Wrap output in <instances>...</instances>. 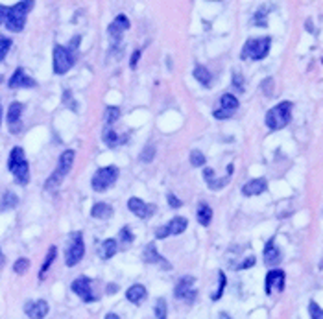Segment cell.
<instances>
[{
  "label": "cell",
  "mask_w": 323,
  "mask_h": 319,
  "mask_svg": "<svg viewBox=\"0 0 323 319\" xmlns=\"http://www.w3.org/2000/svg\"><path fill=\"white\" fill-rule=\"evenodd\" d=\"M117 251H118V244H117V240H113V238H107V240H104L102 242V246H100V256L104 260H109V258H113L115 254H117Z\"/></svg>",
  "instance_id": "cb8c5ba5"
},
{
  "label": "cell",
  "mask_w": 323,
  "mask_h": 319,
  "mask_svg": "<svg viewBox=\"0 0 323 319\" xmlns=\"http://www.w3.org/2000/svg\"><path fill=\"white\" fill-rule=\"evenodd\" d=\"M233 83H235V87H238V90L244 89V87H242V76L240 74H235V76H233Z\"/></svg>",
  "instance_id": "ee69618b"
},
{
  "label": "cell",
  "mask_w": 323,
  "mask_h": 319,
  "mask_svg": "<svg viewBox=\"0 0 323 319\" xmlns=\"http://www.w3.org/2000/svg\"><path fill=\"white\" fill-rule=\"evenodd\" d=\"M153 154H155V148H153V146H148V148L141 154V160H144V162H150V160L153 159Z\"/></svg>",
  "instance_id": "f35d334b"
},
{
  "label": "cell",
  "mask_w": 323,
  "mask_h": 319,
  "mask_svg": "<svg viewBox=\"0 0 323 319\" xmlns=\"http://www.w3.org/2000/svg\"><path fill=\"white\" fill-rule=\"evenodd\" d=\"M34 8V2H17L15 6L8 8V15H6V28L13 34L24 30V24H26V15L28 12Z\"/></svg>",
  "instance_id": "3957f363"
},
{
  "label": "cell",
  "mask_w": 323,
  "mask_h": 319,
  "mask_svg": "<svg viewBox=\"0 0 323 319\" xmlns=\"http://www.w3.org/2000/svg\"><path fill=\"white\" fill-rule=\"evenodd\" d=\"M8 170L13 174V178L19 184H26L30 183V164L26 160V155H24V150L21 146H15L10 154V159H8Z\"/></svg>",
  "instance_id": "6da1fadb"
},
{
  "label": "cell",
  "mask_w": 323,
  "mask_h": 319,
  "mask_svg": "<svg viewBox=\"0 0 323 319\" xmlns=\"http://www.w3.org/2000/svg\"><path fill=\"white\" fill-rule=\"evenodd\" d=\"M74 63H76V58H74V52H72L71 48L63 46V44H56V46H54L52 68L58 76L67 74V72L74 66Z\"/></svg>",
  "instance_id": "5b68a950"
},
{
  "label": "cell",
  "mask_w": 323,
  "mask_h": 319,
  "mask_svg": "<svg viewBox=\"0 0 323 319\" xmlns=\"http://www.w3.org/2000/svg\"><path fill=\"white\" fill-rule=\"evenodd\" d=\"M148 296L146 292V286L144 284H133L131 288H128L126 292V299L129 302H133V304H141V301H144Z\"/></svg>",
  "instance_id": "7402d4cb"
},
{
  "label": "cell",
  "mask_w": 323,
  "mask_h": 319,
  "mask_svg": "<svg viewBox=\"0 0 323 319\" xmlns=\"http://www.w3.org/2000/svg\"><path fill=\"white\" fill-rule=\"evenodd\" d=\"M141 50H139V48H137L135 52H133V56H131V61H129V66H131V68H137V63H139V60H141Z\"/></svg>",
  "instance_id": "b9f144b4"
},
{
  "label": "cell",
  "mask_w": 323,
  "mask_h": 319,
  "mask_svg": "<svg viewBox=\"0 0 323 319\" xmlns=\"http://www.w3.org/2000/svg\"><path fill=\"white\" fill-rule=\"evenodd\" d=\"M268 188V181L264 178H257V179H251L247 181L244 186H242V194L251 198V196H260L262 192H266Z\"/></svg>",
  "instance_id": "d6986e66"
},
{
  "label": "cell",
  "mask_w": 323,
  "mask_h": 319,
  "mask_svg": "<svg viewBox=\"0 0 323 319\" xmlns=\"http://www.w3.org/2000/svg\"><path fill=\"white\" fill-rule=\"evenodd\" d=\"M30 268V260L28 258H17L15 260V264H13V272L17 273V275H24V273L28 272Z\"/></svg>",
  "instance_id": "e575fe53"
},
{
  "label": "cell",
  "mask_w": 323,
  "mask_h": 319,
  "mask_svg": "<svg viewBox=\"0 0 323 319\" xmlns=\"http://www.w3.org/2000/svg\"><path fill=\"white\" fill-rule=\"evenodd\" d=\"M251 266H255V256H247V260H244L240 266H236V270H246V268H251Z\"/></svg>",
  "instance_id": "7bdbcfd3"
},
{
  "label": "cell",
  "mask_w": 323,
  "mask_h": 319,
  "mask_svg": "<svg viewBox=\"0 0 323 319\" xmlns=\"http://www.w3.org/2000/svg\"><path fill=\"white\" fill-rule=\"evenodd\" d=\"M0 124H2V106H0Z\"/></svg>",
  "instance_id": "681fc988"
},
{
  "label": "cell",
  "mask_w": 323,
  "mask_h": 319,
  "mask_svg": "<svg viewBox=\"0 0 323 319\" xmlns=\"http://www.w3.org/2000/svg\"><path fill=\"white\" fill-rule=\"evenodd\" d=\"M0 82H2V76H0Z\"/></svg>",
  "instance_id": "f907efd6"
},
{
  "label": "cell",
  "mask_w": 323,
  "mask_h": 319,
  "mask_svg": "<svg viewBox=\"0 0 323 319\" xmlns=\"http://www.w3.org/2000/svg\"><path fill=\"white\" fill-rule=\"evenodd\" d=\"M308 314H310V319H323V308H319L316 301L308 302Z\"/></svg>",
  "instance_id": "8d00e7d4"
},
{
  "label": "cell",
  "mask_w": 323,
  "mask_h": 319,
  "mask_svg": "<svg viewBox=\"0 0 323 319\" xmlns=\"http://www.w3.org/2000/svg\"><path fill=\"white\" fill-rule=\"evenodd\" d=\"M281 258H282V254H281V251H279V248L275 246V240L270 238L264 246V264L266 266L273 268L281 262Z\"/></svg>",
  "instance_id": "ac0fdd59"
},
{
  "label": "cell",
  "mask_w": 323,
  "mask_h": 319,
  "mask_svg": "<svg viewBox=\"0 0 323 319\" xmlns=\"http://www.w3.org/2000/svg\"><path fill=\"white\" fill-rule=\"evenodd\" d=\"M10 48H12V39H10V37L0 36V61H2L8 56Z\"/></svg>",
  "instance_id": "d590c367"
},
{
  "label": "cell",
  "mask_w": 323,
  "mask_h": 319,
  "mask_svg": "<svg viewBox=\"0 0 323 319\" xmlns=\"http://www.w3.org/2000/svg\"><path fill=\"white\" fill-rule=\"evenodd\" d=\"M8 87L10 89H23V87H36V82H34V78L26 76V72L24 68L19 66L17 70L13 72V76L10 78V82H8Z\"/></svg>",
  "instance_id": "e0dca14e"
},
{
  "label": "cell",
  "mask_w": 323,
  "mask_h": 319,
  "mask_svg": "<svg viewBox=\"0 0 323 319\" xmlns=\"http://www.w3.org/2000/svg\"><path fill=\"white\" fill-rule=\"evenodd\" d=\"M118 118H120V109H118L117 106H115V107H113V106L107 107V111H106V124L111 128V126L115 124Z\"/></svg>",
  "instance_id": "1f68e13d"
},
{
  "label": "cell",
  "mask_w": 323,
  "mask_h": 319,
  "mask_svg": "<svg viewBox=\"0 0 323 319\" xmlns=\"http://www.w3.org/2000/svg\"><path fill=\"white\" fill-rule=\"evenodd\" d=\"M142 258H144V262H148V264H161L165 270H170L172 268L170 262H166L165 256L157 251L155 244H148L146 248H144V251H142Z\"/></svg>",
  "instance_id": "2e32d148"
},
{
  "label": "cell",
  "mask_w": 323,
  "mask_h": 319,
  "mask_svg": "<svg viewBox=\"0 0 323 319\" xmlns=\"http://www.w3.org/2000/svg\"><path fill=\"white\" fill-rule=\"evenodd\" d=\"M118 292V286L117 284H107V294L111 296V294H117Z\"/></svg>",
  "instance_id": "bcb514c9"
},
{
  "label": "cell",
  "mask_w": 323,
  "mask_h": 319,
  "mask_svg": "<svg viewBox=\"0 0 323 319\" xmlns=\"http://www.w3.org/2000/svg\"><path fill=\"white\" fill-rule=\"evenodd\" d=\"M71 290L76 294L83 302H94L96 296L93 294V280L89 277H78L76 280H72Z\"/></svg>",
  "instance_id": "30bf717a"
},
{
  "label": "cell",
  "mask_w": 323,
  "mask_h": 319,
  "mask_svg": "<svg viewBox=\"0 0 323 319\" xmlns=\"http://www.w3.org/2000/svg\"><path fill=\"white\" fill-rule=\"evenodd\" d=\"M194 280H196V278L190 277V275L181 277L176 284L174 296H176L177 299H181V301L194 302L196 301V288H194Z\"/></svg>",
  "instance_id": "8fae6325"
},
{
  "label": "cell",
  "mask_w": 323,
  "mask_h": 319,
  "mask_svg": "<svg viewBox=\"0 0 323 319\" xmlns=\"http://www.w3.org/2000/svg\"><path fill=\"white\" fill-rule=\"evenodd\" d=\"M74 157H76L74 150H65L63 154H61V157H59V162H58V168H56V172H54L52 176L48 178V181H47V190L58 188L59 183L63 181L65 176L71 172L72 164H74Z\"/></svg>",
  "instance_id": "8992f818"
},
{
  "label": "cell",
  "mask_w": 323,
  "mask_h": 319,
  "mask_svg": "<svg viewBox=\"0 0 323 319\" xmlns=\"http://www.w3.org/2000/svg\"><path fill=\"white\" fill-rule=\"evenodd\" d=\"M153 314H155V319H166L168 318V306H166V301L163 299V297H159L157 301H155Z\"/></svg>",
  "instance_id": "4dcf8cb0"
},
{
  "label": "cell",
  "mask_w": 323,
  "mask_h": 319,
  "mask_svg": "<svg viewBox=\"0 0 323 319\" xmlns=\"http://www.w3.org/2000/svg\"><path fill=\"white\" fill-rule=\"evenodd\" d=\"M187 225H188L187 218H183V216H176V218H172L166 225L159 227V229L155 230V236H157L159 240H163V238L170 236V234H181L183 230L187 229Z\"/></svg>",
  "instance_id": "7c38bea8"
},
{
  "label": "cell",
  "mask_w": 323,
  "mask_h": 319,
  "mask_svg": "<svg viewBox=\"0 0 323 319\" xmlns=\"http://www.w3.org/2000/svg\"><path fill=\"white\" fill-rule=\"evenodd\" d=\"M118 179V168L117 166H104L93 176V190L94 192H106L111 184H115V181Z\"/></svg>",
  "instance_id": "ba28073f"
},
{
  "label": "cell",
  "mask_w": 323,
  "mask_h": 319,
  "mask_svg": "<svg viewBox=\"0 0 323 319\" xmlns=\"http://www.w3.org/2000/svg\"><path fill=\"white\" fill-rule=\"evenodd\" d=\"M128 28H129V18L126 17V15H117V17H115V20L109 24L107 32H109V36H111L115 41H118V39H120V36H122V34L128 30Z\"/></svg>",
  "instance_id": "ffe728a7"
},
{
  "label": "cell",
  "mask_w": 323,
  "mask_h": 319,
  "mask_svg": "<svg viewBox=\"0 0 323 319\" xmlns=\"http://www.w3.org/2000/svg\"><path fill=\"white\" fill-rule=\"evenodd\" d=\"M85 254V244H83V234L80 230L72 232L71 238H69V244H67V249H65V264L69 268L76 266L78 262L83 258Z\"/></svg>",
  "instance_id": "52a82bcc"
},
{
  "label": "cell",
  "mask_w": 323,
  "mask_h": 319,
  "mask_svg": "<svg viewBox=\"0 0 323 319\" xmlns=\"http://www.w3.org/2000/svg\"><path fill=\"white\" fill-rule=\"evenodd\" d=\"M6 15H8V8L0 4V24L6 22Z\"/></svg>",
  "instance_id": "f6af8a7d"
},
{
  "label": "cell",
  "mask_w": 323,
  "mask_h": 319,
  "mask_svg": "<svg viewBox=\"0 0 323 319\" xmlns=\"http://www.w3.org/2000/svg\"><path fill=\"white\" fill-rule=\"evenodd\" d=\"M292 102H281V104H277L275 107H271L270 111L266 112V126L270 128L271 131H277V130H282V128H286L290 124V120H292Z\"/></svg>",
  "instance_id": "7a4b0ae2"
},
{
  "label": "cell",
  "mask_w": 323,
  "mask_h": 319,
  "mask_svg": "<svg viewBox=\"0 0 323 319\" xmlns=\"http://www.w3.org/2000/svg\"><path fill=\"white\" fill-rule=\"evenodd\" d=\"M238 106H240V104H238V98H236L235 94H231V92H225V94L220 96L218 107H214L212 116L216 120H227L235 114Z\"/></svg>",
  "instance_id": "9c48e42d"
},
{
  "label": "cell",
  "mask_w": 323,
  "mask_h": 319,
  "mask_svg": "<svg viewBox=\"0 0 323 319\" xmlns=\"http://www.w3.org/2000/svg\"><path fill=\"white\" fill-rule=\"evenodd\" d=\"M271 46V37H260V39H249L242 46L240 58L247 61H260L264 60Z\"/></svg>",
  "instance_id": "277c9868"
},
{
  "label": "cell",
  "mask_w": 323,
  "mask_h": 319,
  "mask_svg": "<svg viewBox=\"0 0 323 319\" xmlns=\"http://www.w3.org/2000/svg\"><path fill=\"white\" fill-rule=\"evenodd\" d=\"M196 218L200 222V225L203 227H209L212 222V208L207 205V203H200L198 205V212H196Z\"/></svg>",
  "instance_id": "d4e9b609"
},
{
  "label": "cell",
  "mask_w": 323,
  "mask_h": 319,
  "mask_svg": "<svg viewBox=\"0 0 323 319\" xmlns=\"http://www.w3.org/2000/svg\"><path fill=\"white\" fill-rule=\"evenodd\" d=\"M91 216L96 220H109L113 216V207L107 203H96L91 210Z\"/></svg>",
  "instance_id": "484cf974"
},
{
  "label": "cell",
  "mask_w": 323,
  "mask_h": 319,
  "mask_svg": "<svg viewBox=\"0 0 323 319\" xmlns=\"http://www.w3.org/2000/svg\"><path fill=\"white\" fill-rule=\"evenodd\" d=\"M190 164H192L194 168L205 166V155L201 154L200 150H192V152H190Z\"/></svg>",
  "instance_id": "836d02e7"
},
{
  "label": "cell",
  "mask_w": 323,
  "mask_h": 319,
  "mask_svg": "<svg viewBox=\"0 0 323 319\" xmlns=\"http://www.w3.org/2000/svg\"><path fill=\"white\" fill-rule=\"evenodd\" d=\"M23 109L24 106L21 104V102H13L12 106H10V109H8V126L12 128V131L15 133L17 131V126L21 124V116H23Z\"/></svg>",
  "instance_id": "44dd1931"
},
{
  "label": "cell",
  "mask_w": 323,
  "mask_h": 319,
  "mask_svg": "<svg viewBox=\"0 0 323 319\" xmlns=\"http://www.w3.org/2000/svg\"><path fill=\"white\" fill-rule=\"evenodd\" d=\"M118 240H120V242H124V244H131V242H133V240H135V236H133V232H131V229H129L128 225L120 229V234H118Z\"/></svg>",
  "instance_id": "74e56055"
},
{
  "label": "cell",
  "mask_w": 323,
  "mask_h": 319,
  "mask_svg": "<svg viewBox=\"0 0 323 319\" xmlns=\"http://www.w3.org/2000/svg\"><path fill=\"white\" fill-rule=\"evenodd\" d=\"M194 78L198 80V82L203 85V87H209L211 85V80H212V74L209 72V68L207 66H203V65H198L196 68H194Z\"/></svg>",
  "instance_id": "83f0119b"
},
{
  "label": "cell",
  "mask_w": 323,
  "mask_h": 319,
  "mask_svg": "<svg viewBox=\"0 0 323 319\" xmlns=\"http://www.w3.org/2000/svg\"><path fill=\"white\" fill-rule=\"evenodd\" d=\"M255 24L257 26H266V15H264V10H260V12H257V15H255Z\"/></svg>",
  "instance_id": "ab89813d"
},
{
  "label": "cell",
  "mask_w": 323,
  "mask_h": 319,
  "mask_svg": "<svg viewBox=\"0 0 323 319\" xmlns=\"http://www.w3.org/2000/svg\"><path fill=\"white\" fill-rule=\"evenodd\" d=\"M128 208L135 214V216H139V218H142V220L152 218L153 214H155V210H157V207H155L153 203H144V201L139 200V198H129Z\"/></svg>",
  "instance_id": "4fadbf2b"
},
{
  "label": "cell",
  "mask_w": 323,
  "mask_h": 319,
  "mask_svg": "<svg viewBox=\"0 0 323 319\" xmlns=\"http://www.w3.org/2000/svg\"><path fill=\"white\" fill-rule=\"evenodd\" d=\"M48 310H50V306L43 299H39V301H28L24 304V312H26V316L30 319H45L48 316Z\"/></svg>",
  "instance_id": "9a60e30c"
},
{
  "label": "cell",
  "mask_w": 323,
  "mask_h": 319,
  "mask_svg": "<svg viewBox=\"0 0 323 319\" xmlns=\"http://www.w3.org/2000/svg\"><path fill=\"white\" fill-rule=\"evenodd\" d=\"M203 176H205V181H207V184H209V188L211 190L223 188L225 184L229 183V179H231V176H225V178H214L212 168H205V170H203Z\"/></svg>",
  "instance_id": "603a6c76"
},
{
  "label": "cell",
  "mask_w": 323,
  "mask_h": 319,
  "mask_svg": "<svg viewBox=\"0 0 323 319\" xmlns=\"http://www.w3.org/2000/svg\"><path fill=\"white\" fill-rule=\"evenodd\" d=\"M2 262H4V254H2V249H0V266H2Z\"/></svg>",
  "instance_id": "c3c4849f"
},
{
  "label": "cell",
  "mask_w": 323,
  "mask_h": 319,
  "mask_svg": "<svg viewBox=\"0 0 323 319\" xmlns=\"http://www.w3.org/2000/svg\"><path fill=\"white\" fill-rule=\"evenodd\" d=\"M218 278H220V284H218L216 292L211 296L212 301H218V299L223 296V290H225V284H227V278H225V273H223V272H218Z\"/></svg>",
  "instance_id": "d6a6232c"
},
{
  "label": "cell",
  "mask_w": 323,
  "mask_h": 319,
  "mask_svg": "<svg viewBox=\"0 0 323 319\" xmlns=\"http://www.w3.org/2000/svg\"><path fill=\"white\" fill-rule=\"evenodd\" d=\"M166 200H168V205H170L172 208H179V207L183 205L181 201L177 200V198H176L174 194H168V196H166Z\"/></svg>",
  "instance_id": "60d3db41"
},
{
  "label": "cell",
  "mask_w": 323,
  "mask_h": 319,
  "mask_svg": "<svg viewBox=\"0 0 323 319\" xmlns=\"http://www.w3.org/2000/svg\"><path fill=\"white\" fill-rule=\"evenodd\" d=\"M284 278H286V275H284L282 270H271V272H268L266 280H264L266 296H271L273 290H275V292H282V290H284Z\"/></svg>",
  "instance_id": "5bb4252c"
},
{
  "label": "cell",
  "mask_w": 323,
  "mask_h": 319,
  "mask_svg": "<svg viewBox=\"0 0 323 319\" xmlns=\"http://www.w3.org/2000/svg\"><path fill=\"white\" fill-rule=\"evenodd\" d=\"M19 205V198L13 192H4V196H2V203H0V208H4V210H8V208H15Z\"/></svg>",
  "instance_id": "f546056e"
},
{
  "label": "cell",
  "mask_w": 323,
  "mask_h": 319,
  "mask_svg": "<svg viewBox=\"0 0 323 319\" xmlns=\"http://www.w3.org/2000/svg\"><path fill=\"white\" fill-rule=\"evenodd\" d=\"M104 142H106L109 148H115V146H118L120 144V136L113 131V128H109V126H106V130H104Z\"/></svg>",
  "instance_id": "f1b7e54d"
},
{
  "label": "cell",
  "mask_w": 323,
  "mask_h": 319,
  "mask_svg": "<svg viewBox=\"0 0 323 319\" xmlns=\"http://www.w3.org/2000/svg\"><path fill=\"white\" fill-rule=\"evenodd\" d=\"M106 319H120V318H118L117 314H113V312H109V314H107V316H106Z\"/></svg>",
  "instance_id": "7dc6e473"
},
{
  "label": "cell",
  "mask_w": 323,
  "mask_h": 319,
  "mask_svg": "<svg viewBox=\"0 0 323 319\" xmlns=\"http://www.w3.org/2000/svg\"><path fill=\"white\" fill-rule=\"evenodd\" d=\"M56 254H58V248H56V246H52V248L48 249L47 256H45V262H43L41 270H39V280H45V277H47V272L50 270V266H52L54 260H56Z\"/></svg>",
  "instance_id": "4316f807"
}]
</instances>
